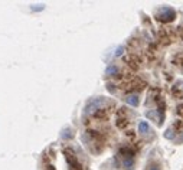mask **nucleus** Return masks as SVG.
I'll return each mask as SVG.
<instances>
[{
	"label": "nucleus",
	"instance_id": "1",
	"mask_svg": "<svg viewBox=\"0 0 183 170\" xmlns=\"http://www.w3.org/2000/svg\"><path fill=\"white\" fill-rule=\"evenodd\" d=\"M176 17V13L175 10H173L172 7H160L159 10H157L156 13V19L157 20H160V22L166 23V22H172L173 19Z\"/></svg>",
	"mask_w": 183,
	"mask_h": 170
},
{
	"label": "nucleus",
	"instance_id": "2",
	"mask_svg": "<svg viewBox=\"0 0 183 170\" xmlns=\"http://www.w3.org/2000/svg\"><path fill=\"white\" fill-rule=\"evenodd\" d=\"M64 154H65V159H67L68 164L72 167L74 170H82L81 169V164L78 163V160H77V156L74 154V151L71 150V148H64Z\"/></svg>",
	"mask_w": 183,
	"mask_h": 170
},
{
	"label": "nucleus",
	"instance_id": "3",
	"mask_svg": "<svg viewBox=\"0 0 183 170\" xmlns=\"http://www.w3.org/2000/svg\"><path fill=\"white\" fill-rule=\"evenodd\" d=\"M104 104V98L100 97V98H92L88 101L85 107V114H92V113H97L98 110L101 108V105Z\"/></svg>",
	"mask_w": 183,
	"mask_h": 170
},
{
	"label": "nucleus",
	"instance_id": "4",
	"mask_svg": "<svg viewBox=\"0 0 183 170\" xmlns=\"http://www.w3.org/2000/svg\"><path fill=\"white\" fill-rule=\"evenodd\" d=\"M126 102H127V104H130V105H133V107H137L138 104H140V100H138L137 95L131 94V95H128L127 98H126Z\"/></svg>",
	"mask_w": 183,
	"mask_h": 170
},
{
	"label": "nucleus",
	"instance_id": "5",
	"mask_svg": "<svg viewBox=\"0 0 183 170\" xmlns=\"http://www.w3.org/2000/svg\"><path fill=\"white\" fill-rule=\"evenodd\" d=\"M138 131L141 133V134H147L150 131V127L147 124V121H140V124H138Z\"/></svg>",
	"mask_w": 183,
	"mask_h": 170
},
{
	"label": "nucleus",
	"instance_id": "6",
	"mask_svg": "<svg viewBox=\"0 0 183 170\" xmlns=\"http://www.w3.org/2000/svg\"><path fill=\"white\" fill-rule=\"evenodd\" d=\"M117 74H118V68H117L116 65H111V66H108V68L105 69V75L114 76V75H117Z\"/></svg>",
	"mask_w": 183,
	"mask_h": 170
},
{
	"label": "nucleus",
	"instance_id": "7",
	"mask_svg": "<svg viewBox=\"0 0 183 170\" xmlns=\"http://www.w3.org/2000/svg\"><path fill=\"white\" fill-rule=\"evenodd\" d=\"M133 164H134L133 159H124V160H123V166L126 167V169H128V170L133 167Z\"/></svg>",
	"mask_w": 183,
	"mask_h": 170
},
{
	"label": "nucleus",
	"instance_id": "8",
	"mask_svg": "<svg viewBox=\"0 0 183 170\" xmlns=\"http://www.w3.org/2000/svg\"><path fill=\"white\" fill-rule=\"evenodd\" d=\"M165 137L167 140H173V138H175V133H173L172 130H167V131L165 133Z\"/></svg>",
	"mask_w": 183,
	"mask_h": 170
},
{
	"label": "nucleus",
	"instance_id": "9",
	"mask_svg": "<svg viewBox=\"0 0 183 170\" xmlns=\"http://www.w3.org/2000/svg\"><path fill=\"white\" fill-rule=\"evenodd\" d=\"M62 137H64V138H71V137H72V134H69V130H67V131H64Z\"/></svg>",
	"mask_w": 183,
	"mask_h": 170
},
{
	"label": "nucleus",
	"instance_id": "10",
	"mask_svg": "<svg viewBox=\"0 0 183 170\" xmlns=\"http://www.w3.org/2000/svg\"><path fill=\"white\" fill-rule=\"evenodd\" d=\"M116 85H111V84H108V85H107V90L110 91V92H116Z\"/></svg>",
	"mask_w": 183,
	"mask_h": 170
},
{
	"label": "nucleus",
	"instance_id": "11",
	"mask_svg": "<svg viewBox=\"0 0 183 170\" xmlns=\"http://www.w3.org/2000/svg\"><path fill=\"white\" fill-rule=\"evenodd\" d=\"M177 114H179L180 117H182V118H183V105L177 107Z\"/></svg>",
	"mask_w": 183,
	"mask_h": 170
},
{
	"label": "nucleus",
	"instance_id": "12",
	"mask_svg": "<svg viewBox=\"0 0 183 170\" xmlns=\"http://www.w3.org/2000/svg\"><path fill=\"white\" fill-rule=\"evenodd\" d=\"M123 52H124V49H123V48H121V46H120L118 49H117V52H116V56H120V55H121V53H123Z\"/></svg>",
	"mask_w": 183,
	"mask_h": 170
},
{
	"label": "nucleus",
	"instance_id": "13",
	"mask_svg": "<svg viewBox=\"0 0 183 170\" xmlns=\"http://www.w3.org/2000/svg\"><path fill=\"white\" fill-rule=\"evenodd\" d=\"M149 170H160V169H159V166L153 164V166H150V167H149Z\"/></svg>",
	"mask_w": 183,
	"mask_h": 170
},
{
	"label": "nucleus",
	"instance_id": "14",
	"mask_svg": "<svg viewBox=\"0 0 183 170\" xmlns=\"http://www.w3.org/2000/svg\"><path fill=\"white\" fill-rule=\"evenodd\" d=\"M48 170H55V169H53V166H48Z\"/></svg>",
	"mask_w": 183,
	"mask_h": 170
},
{
	"label": "nucleus",
	"instance_id": "15",
	"mask_svg": "<svg viewBox=\"0 0 183 170\" xmlns=\"http://www.w3.org/2000/svg\"><path fill=\"white\" fill-rule=\"evenodd\" d=\"M182 38H183V29H182Z\"/></svg>",
	"mask_w": 183,
	"mask_h": 170
}]
</instances>
